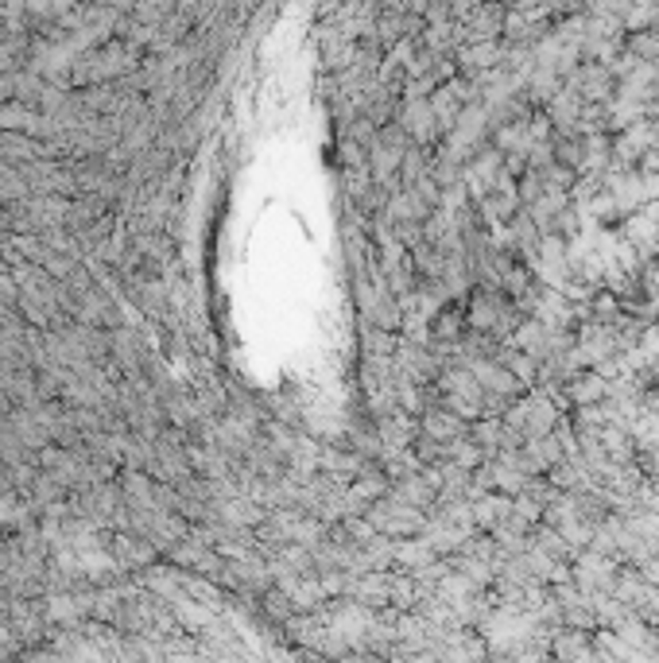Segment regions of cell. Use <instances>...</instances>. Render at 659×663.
<instances>
[{"label": "cell", "instance_id": "cell-1", "mask_svg": "<svg viewBox=\"0 0 659 663\" xmlns=\"http://www.w3.org/2000/svg\"><path fill=\"white\" fill-rule=\"evenodd\" d=\"M609 396V381L602 372H578L574 381H570V400L578 403V408H594V403H602Z\"/></svg>", "mask_w": 659, "mask_h": 663}]
</instances>
